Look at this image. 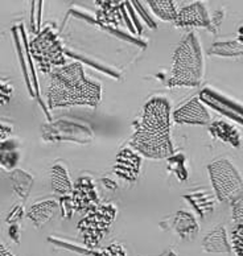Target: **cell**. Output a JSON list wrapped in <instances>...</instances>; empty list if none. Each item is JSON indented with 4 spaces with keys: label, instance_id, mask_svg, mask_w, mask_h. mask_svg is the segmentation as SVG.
Instances as JSON below:
<instances>
[{
    "label": "cell",
    "instance_id": "cell-1",
    "mask_svg": "<svg viewBox=\"0 0 243 256\" xmlns=\"http://www.w3.org/2000/svg\"><path fill=\"white\" fill-rule=\"evenodd\" d=\"M170 100L162 96L150 98L132 124L131 150L152 160H166L174 154Z\"/></svg>",
    "mask_w": 243,
    "mask_h": 256
},
{
    "label": "cell",
    "instance_id": "cell-2",
    "mask_svg": "<svg viewBox=\"0 0 243 256\" xmlns=\"http://www.w3.org/2000/svg\"><path fill=\"white\" fill-rule=\"evenodd\" d=\"M46 96L49 108H96L102 99V84L86 76L81 62H72L50 73Z\"/></svg>",
    "mask_w": 243,
    "mask_h": 256
},
{
    "label": "cell",
    "instance_id": "cell-3",
    "mask_svg": "<svg viewBox=\"0 0 243 256\" xmlns=\"http://www.w3.org/2000/svg\"><path fill=\"white\" fill-rule=\"evenodd\" d=\"M205 73L202 48L196 32L185 34L174 53L172 72L166 80V88H197Z\"/></svg>",
    "mask_w": 243,
    "mask_h": 256
},
{
    "label": "cell",
    "instance_id": "cell-4",
    "mask_svg": "<svg viewBox=\"0 0 243 256\" xmlns=\"http://www.w3.org/2000/svg\"><path fill=\"white\" fill-rule=\"evenodd\" d=\"M28 48L37 69L42 73L50 74L56 69L66 65L64 46L52 24H46L37 33L36 37L28 44Z\"/></svg>",
    "mask_w": 243,
    "mask_h": 256
},
{
    "label": "cell",
    "instance_id": "cell-5",
    "mask_svg": "<svg viewBox=\"0 0 243 256\" xmlns=\"http://www.w3.org/2000/svg\"><path fill=\"white\" fill-rule=\"evenodd\" d=\"M116 216L118 208L111 202H100L85 212V216L77 224V230L86 247L94 250L100 246L110 231Z\"/></svg>",
    "mask_w": 243,
    "mask_h": 256
},
{
    "label": "cell",
    "instance_id": "cell-6",
    "mask_svg": "<svg viewBox=\"0 0 243 256\" xmlns=\"http://www.w3.org/2000/svg\"><path fill=\"white\" fill-rule=\"evenodd\" d=\"M208 174L218 201L232 205L242 198V176L228 158H217L208 164Z\"/></svg>",
    "mask_w": 243,
    "mask_h": 256
},
{
    "label": "cell",
    "instance_id": "cell-7",
    "mask_svg": "<svg viewBox=\"0 0 243 256\" xmlns=\"http://www.w3.org/2000/svg\"><path fill=\"white\" fill-rule=\"evenodd\" d=\"M42 139L45 142H74L86 144L92 140V128L78 122L57 120L42 126Z\"/></svg>",
    "mask_w": 243,
    "mask_h": 256
},
{
    "label": "cell",
    "instance_id": "cell-8",
    "mask_svg": "<svg viewBox=\"0 0 243 256\" xmlns=\"http://www.w3.org/2000/svg\"><path fill=\"white\" fill-rule=\"evenodd\" d=\"M12 33L15 36L16 48H18V60L22 65V74L26 78V88L32 98L40 99V88H38V80H37L36 69H34L32 57H30V48H28V40H26V28L22 24H18L12 28Z\"/></svg>",
    "mask_w": 243,
    "mask_h": 256
},
{
    "label": "cell",
    "instance_id": "cell-9",
    "mask_svg": "<svg viewBox=\"0 0 243 256\" xmlns=\"http://www.w3.org/2000/svg\"><path fill=\"white\" fill-rule=\"evenodd\" d=\"M100 202V194L92 177L81 176L73 184V190L69 196V206L73 212H88Z\"/></svg>",
    "mask_w": 243,
    "mask_h": 256
},
{
    "label": "cell",
    "instance_id": "cell-10",
    "mask_svg": "<svg viewBox=\"0 0 243 256\" xmlns=\"http://www.w3.org/2000/svg\"><path fill=\"white\" fill-rule=\"evenodd\" d=\"M172 118L177 124L209 126L212 123L209 111L198 96H193L188 102L177 107L172 114Z\"/></svg>",
    "mask_w": 243,
    "mask_h": 256
},
{
    "label": "cell",
    "instance_id": "cell-11",
    "mask_svg": "<svg viewBox=\"0 0 243 256\" xmlns=\"http://www.w3.org/2000/svg\"><path fill=\"white\" fill-rule=\"evenodd\" d=\"M177 28H204V30L212 32V22L210 15L208 12L205 4L201 2L185 6L177 11V16L174 22Z\"/></svg>",
    "mask_w": 243,
    "mask_h": 256
},
{
    "label": "cell",
    "instance_id": "cell-12",
    "mask_svg": "<svg viewBox=\"0 0 243 256\" xmlns=\"http://www.w3.org/2000/svg\"><path fill=\"white\" fill-rule=\"evenodd\" d=\"M140 169H142V156L131 148H123L116 154L112 172L119 178L132 184L139 178Z\"/></svg>",
    "mask_w": 243,
    "mask_h": 256
},
{
    "label": "cell",
    "instance_id": "cell-13",
    "mask_svg": "<svg viewBox=\"0 0 243 256\" xmlns=\"http://www.w3.org/2000/svg\"><path fill=\"white\" fill-rule=\"evenodd\" d=\"M198 99L201 102L209 104L212 108H214L218 112L224 114L230 119H234L240 124H242V108H240V104H238V103H234L230 99L222 96L221 94H218L212 88H205L200 94Z\"/></svg>",
    "mask_w": 243,
    "mask_h": 256
},
{
    "label": "cell",
    "instance_id": "cell-14",
    "mask_svg": "<svg viewBox=\"0 0 243 256\" xmlns=\"http://www.w3.org/2000/svg\"><path fill=\"white\" fill-rule=\"evenodd\" d=\"M170 226L172 230L180 236V239L186 242L194 240L200 231L198 220L186 210H178L170 220Z\"/></svg>",
    "mask_w": 243,
    "mask_h": 256
},
{
    "label": "cell",
    "instance_id": "cell-15",
    "mask_svg": "<svg viewBox=\"0 0 243 256\" xmlns=\"http://www.w3.org/2000/svg\"><path fill=\"white\" fill-rule=\"evenodd\" d=\"M60 204L53 198L42 200L30 206V210L26 212V216L34 224V227L40 228L46 222L52 220L53 216L58 212Z\"/></svg>",
    "mask_w": 243,
    "mask_h": 256
},
{
    "label": "cell",
    "instance_id": "cell-16",
    "mask_svg": "<svg viewBox=\"0 0 243 256\" xmlns=\"http://www.w3.org/2000/svg\"><path fill=\"white\" fill-rule=\"evenodd\" d=\"M209 134L212 138H214L221 143L228 144L234 148H240L242 144V136L240 131L236 126L230 124L228 122L216 120L209 124Z\"/></svg>",
    "mask_w": 243,
    "mask_h": 256
},
{
    "label": "cell",
    "instance_id": "cell-17",
    "mask_svg": "<svg viewBox=\"0 0 243 256\" xmlns=\"http://www.w3.org/2000/svg\"><path fill=\"white\" fill-rule=\"evenodd\" d=\"M202 248L209 254L232 252V246L228 242V235L224 224H218L209 231L202 239Z\"/></svg>",
    "mask_w": 243,
    "mask_h": 256
},
{
    "label": "cell",
    "instance_id": "cell-18",
    "mask_svg": "<svg viewBox=\"0 0 243 256\" xmlns=\"http://www.w3.org/2000/svg\"><path fill=\"white\" fill-rule=\"evenodd\" d=\"M184 198L201 218H206L209 214L214 212V208H216V196L206 189H198V190L185 194Z\"/></svg>",
    "mask_w": 243,
    "mask_h": 256
},
{
    "label": "cell",
    "instance_id": "cell-19",
    "mask_svg": "<svg viewBox=\"0 0 243 256\" xmlns=\"http://www.w3.org/2000/svg\"><path fill=\"white\" fill-rule=\"evenodd\" d=\"M49 177H50L52 190L60 197H69L72 194V190H73V182L70 180L66 166L61 164V162H57L50 168Z\"/></svg>",
    "mask_w": 243,
    "mask_h": 256
},
{
    "label": "cell",
    "instance_id": "cell-20",
    "mask_svg": "<svg viewBox=\"0 0 243 256\" xmlns=\"http://www.w3.org/2000/svg\"><path fill=\"white\" fill-rule=\"evenodd\" d=\"M22 158L20 144L18 140L7 139L0 142V166L7 170H14Z\"/></svg>",
    "mask_w": 243,
    "mask_h": 256
},
{
    "label": "cell",
    "instance_id": "cell-21",
    "mask_svg": "<svg viewBox=\"0 0 243 256\" xmlns=\"http://www.w3.org/2000/svg\"><path fill=\"white\" fill-rule=\"evenodd\" d=\"M10 178H11L12 188H14L16 196L22 200V202H26L30 197L32 188H34V176L22 169H14Z\"/></svg>",
    "mask_w": 243,
    "mask_h": 256
},
{
    "label": "cell",
    "instance_id": "cell-22",
    "mask_svg": "<svg viewBox=\"0 0 243 256\" xmlns=\"http://www.w3.org/2000/svg\"><path fill=\"white\" fill-rule=\"evenodd\" d=\"M243 53L242 36H238L236 40L230 41H217L210 46L208 54L218 56V57H232L240 58Z\"/></svg>",
    "mask_w": 243,
    "mask_h": 256
},
{
    "label": "cell",
    "instance_id": "cell-23",
    "mask_svg": "<svg viewBox=\"0 0 243 256\" xmlns=\"http://www.w3.org/2000/svg\"><path fill=\"white\" fill-rule=\"evenodd\" d=\"M147 4L154 12V15L158 16L160 20L174 22L177 16V8L174 2L172 0H150Z\"/></svg>",
    "mask_w": 243,
    "mask_h": 256
},
{
    "label": "cell",
    "instance_id": "cell-24",
    "mask_svg": "<svg viewBox=\"0 0 243 256\" xmlns=\"http://www.w3.org/2000/svg\"><path fill=\"white\" fill-rule=\"evenodd\" d=\"M166 160V168L170 173H174L178 181H185L189 177V170L186 166V158L182 152H174Z\"/></svg>",
    "mask_w": 243,
    "mask_h": 256
},
{
    "label": "cell",
    "instance_id": "cell-25",
    "mask_svg": "<svg viewBox=\"0 0 243 256\" xmlns=\"http://www.w3.org/2000/svg\"><path fill=\"white\" fill-rule=\"evenodd\" d=\"M232 250L236 252V256H242L243 248V224H236L232 227V235L228 238Z\"/></svg>",
    "mask_w": 243,
    "mask_h": 256
},
{
    "label": "cell",
    "instance_id": "cell-26",
    "mask_svg": "<svg viewBox=\"0 0 243 256\" xmlns=\"http://www.w3.org/2000/svg\"><path fill=\"white\" fill-rule=\"evenodd\" d=\"M88 256H126V248L122 243H112V244L107 246L106 248L92 251Z\"/></svg>",
    "mask_w": 243,
    "mask_h": 256
},
{
    "label": "cell",
    "instance_id": "cell-27",
    "mask_svg": "<svg viewBox=\"0 0 243 256\" xmlns=\"http://www.w3.org/2000/svg\"><path fill=\"white\" fill-rule=\"evenodd\" d=\"M34 7H32V16H30V24H32V30L34 32H40V16L42 14V2H34Z\"/></svg>",
    "mask_w": 243,
    "mask_h": 256
},
{
    "label": "cell",
    "instance_id": "cell-28",
    "mask_svg": "<svg viewBox=\"0 0 243 256\" xmlns=\"http://www.w3.org/2000/svg\"><path fill=\"white\" fill-rule=\"evenodd\" d=\"M15 88L7 80H0V104H6L11 100Z\"/></svg>",
    "mask_w": 243,
    "mask_h": 256
},
{
    "label": "cell",
    "instance_id": "cell-29",
    "mask_svg": "<svg viewBox=\"0 0 243 256\" xmlns=\"http://www.w3.org/2000/svg\"><path fill=\"white\" fill-rule=\"evenodd\" d=\"M24 216H26V212H24L22 204H16V205L11 208V212H8L7 224H18V220H22V218H24Z\"/></svg>",
    "mask_w": 243,
    "mask_h": 256
},
{
    "label": "cell",
    "instance_id": "cell-30",
    "mask_svg": "<svg viewBox=\"0 0 243 256\" xmlns=\"http://www.w3.org/2000/svg\"><path fill=\"white\" fill-rule=\"evenodd\" d=\"M232 222L236 224H243V200H238L232 205Z\"/></svg>",
    "mask_w": 243,
    "mask_h": 256
},
{
    "label": "cell",
    "instance_id": "cell-31",
    "mask_svg": "<svg viewBox=\"0 0 243 256\" xmlns=\"http://www.w3.org/2000/svg\"><path fill=\"white\" fill-rule=\"evenodd\" d=\"M224 18H225V11H224V10H217V11L214 12L213 16L210 18V22H212V33H218L220 26H221V22H224Z\"/></svg>",
    "mask_w": 243,
    "mask_h": 256
},
{
    "label": "cell",
    "instance_id": "cell-32",
    "mask_svg": "<svg viewBox=\"0 0 243 256\" xmlns=\"http://www.w3.org/2000/svg\"><path fill=\"white\" fill-rule=\"evenodd\" d=\"M12 131H14V127L11 124L0 122V142L10 139V136L12 135Z\"/></svg>",
    "mask_w": 243,
    "mask_h": 256
},
{
    "label": "cell",
    "instance_id": "cell-33",
    "mask_svg": "<svg viewBox=\"0 0 243 256\" xmlns=\"http://www.w3.org/2000/svg\"><path fill=\"white\" fill-rule=\"evenodd\" d=\"M10 236H11L16 243H18V238H20V231H18V224H11L10 227Z\"/></svg>",
    "mask_w": 243,
    "mask_h": 256
},
{
    "label": "cell",
    "instance_id": "cell-34",
    "mask_svg": "<svg viewBox=\"0 0 243 256\" xmlns=\"http://www.w3.org/2000/svg\"><path fill=\"white\" fill-rule=\"evenodd\" d=\"M102 182H104V186L108 188V189H112V190H115V189H118V186H116V182H114V181H111L110 178H102Z\"/></svg>",
    "mask_w": 243,
    "mask_h": 256
},
{
    "label": "cell",
    "instance_id": "cell-35",
    "mask_svg": "<svg viewBox=\"0 0 243 256\" xmlns=\"http://www.w3.org/2000/svg\"><path fill=\"white\" fill-rule=\"evenodd\" d=\"M0 256H15V255H14V254H12L7 247L0 242Z\"/></svg>",
    "mask_w": 243,
    "mask_h": 256
},
{
    "label": "cell",
    "instance_id": "cell-36",
    "mask_svg": "<svg viewBox=\"0 0 243 256\" xmlns=\"http://www.w3.org/2000/svg\"><path fill=\"white\" fill-rule=\"evenodd\" d=\"M160 256H177V254L174 252V250H172V248H170H170H166V251H162V255H160Z\"/></svg>",
    "mask_w": 243,
    "mask_h": 256
}]
</instances>
